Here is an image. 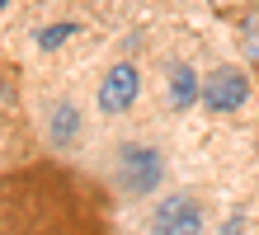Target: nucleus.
Masks as SVG:
<instances>
[{
  "label": "nucleus",
  "instance_id": "f257e3e1",
  "mask_svg": "<svg viewBox=\"0 0 259 235\" xmlns=\"http://www.w3.org/2000/svg\"><path fill=\"white\" fill-rule=\"evenodd\" d=\"M151 235H203V212H198V202L175 193L165 198L156 212H151Z\"/></svg>",
  "mask_w": 259,
  "mask_h": 235
},
{
  "label": "nucleus",
  "instance_id": "f03ea898",
  "mask_svg": "<svg viewBox=\"0 0 259 235\" xmlns=\"http://www.w3.org/2000/svg\"><path fill=\"white\" fill-rule=\"evenodd\" d=\"M137 89H142L137 66L132 61H118V66H109V75H104V85H99V108L104 113H127L137 104Z\"/></svg>",
  "mask_w": 259,
  "mask_h": 235
},
{
  "label": "nucleus",
  "instance_id": "7ed1b4c3",
  "mask_svg": "<svg viewBox=\"0 0 259 235\" xmlns=\"http://www.w3.org/2000/svg\"><path fill=\"white\" fill-rule=\"evenodd\" d=\"M245 99H250V80L236 66H222V71H212L203 80V104L217 108V113H231V108H240Z\"/></svg>",
  "mask_w": 259,
  "mask_h": 235
},
{
  "label": "nucleus",
  "instance_id": "20e7f679",
  "mask_svg": "<svg viewBox=\"0 0 259 235\" xmlns=\"http://www.w3.org/2000/svg\"><path fill=\"white\" fill-rule=\"evenodd\" d=\"M118 174H123L127 193H146V188L160 183V155L146 151V146H123V155H118Z\"/></svg>",
  "mask_w": 259,
  "mask_h": 235
},
{
  "label": "nucleus",
  "instance_id": "39448f33",
  "mask_svg": "<svg viewBox=\"0 0 259 235\" xmlns=\"http://www.w3.org/2000/svg\"><path fill=\"white\" fill-rule=\"evenodd\" d=\"M193 99H198V75H193L189 61H179V66L170 71V104L175 108H189Z\"/></svg>",
  "mask_w": 259,
  "mask_h": 235
},
{
  "label": "nucleus",
  "instance_id": "423d86ee",
  "mask_svg": "<svg viewBox=\"0 0 259 235\" xmlns=\"http://www.w3.org/2000/svg\"><path fill=\"white\" fill-rule=\"evenodd\" d=\"M75 132H80V113H75L71 104H62V108L52 113V141H71Z\"/></svg>",
  "mask_w": 259,
  "mask_h": 235
},
{
  "label": "nucleus",
  "instance_id": "0eeeda50",
  "mask_svg": "<svg viewBox=\"0 0 259 235\" xmlns=\"http://www.w3.org/2000/svg\"><path fill=\"white\" fill-rule=\"evenodd\" d=\"M75 33V24H52V28H42V33H38V42L42 47H57V42H66Z\"/></svg>",
  "mask_w": 259,
  "mask_h": 235
},
{
  "label": "nucleus",
  "instance_id": "6e6552de",
  "mask_svg": "<svg viewBox=\"0 0 259 235\" xmlns=\"http://www.w3.org/2000/svg\"><path fill=\"white\" fill-rule=\"evenodd\" d=\"M240 230H245V221H240V216H231V221H226V230H222V235H240Z\"/></svg>",
  "mask_w": 259,
  "mask_h": 235
},
{
  "label": "nucleus",
  "instance_id": "1a4fd4ad",
  "mask_svg": "<svg viewBox=\"0 0 259 235\" xmlns=\"http://www.w3.org/2000/svg\"><path fill=\"white\" fill-rule=\"evenodd\" d=\"M0 5H5V0H0Z\"/></svg>",
  "mask_w": 259,
  "mask_h": 235
}]
</instances>
